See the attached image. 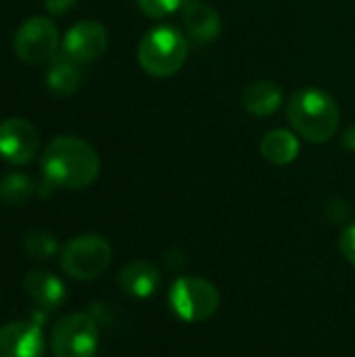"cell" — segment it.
Returning a JSON list of instances; mask_svg holds the SVG:
<instances>
[{"mask_svg": "<svg viewBox=\"0 0 355 357\" xmlns=\"http://www.w3.org/2000/svg\"><path fill=\"white\" fill-rule=\"evenodd\" d=\"M44 182L52 188L82 190L94 184L100 174V157L92 144L77 136H56L44 149L42 161Z\"/></svg>", "mask_w": 355, "mask_h": 357, "instance_id": "6da1fadb", "label": "cell"}, {"mask_svg": "<svg viewBox=\"0 0 355 357\" xmlns=\"http://www.w3.org/2000/svg\"><path fill=\"white\" fill-rule=\"evenodd\" d=\"M287 115L293 130L312 144L328 142L339 128V105L320 88L297 90L287 105Z\"/></svg>", "mask_w": 355, "mask_h": 357, "instance_id": "7a4b0ae2", "label": "cell"}, {"mask_svg": "<svg viewBox=\"0 0 355 357\" xmlns=\"http://www.w3.org/2000/svg\"><path fill=\"white\" fill-rule=\"evenodd\" d=\"M188 56V42L172 25L149 29L138 44V63L153 77L176 75Z\"/></svg>", "mask_w": 355, "mask_h": 357, "instance_id": "3957f363", "label": "cell"}, {"mask_svg": "<svg viewBox=\"0 0 355 357\" xmlns=\"http://www.w3.org/2000/svg\"><path fill=\"white\" fill-rule=\"evenodd\" d=\"M111 245L98 234H80L61 249V268L73 280H94L111 264Z\"/></svg>", "mask_w": 355, "mask_h": 357, "instance_id": "277c9868", "label": "cell"}, {"mask_svg": "<svg viewBox=\"0 0 355 357\" xmlns=\"http://www.w3.org/2000/svg\"><path fill=\"white\" fill-rule=\"evenodd\" d=\"M167 301L174 314L186 322H205L220 310L218 289L209 280L197 276L178 278Z\"/></svg>", "mask_w": 355, "mask_h": 357, "instance_id": "5b68a950", "label": "cell"}, {"mask_svg": "<svg viewBox=\"0 0 355 357\" xmlns=\"http://www.w3.org/2000/svg\"><path fill=\"white\" fill-rule=\"evenodd\" d=\"M50 347L54 357H94L98 349V326L88 314H69L52 328Z\"/></svg>", "mask_w": 355, "mask_h": 357, "instance_id": "8992f818", "label": "cell"}, {"mask_svg": "<svg viewBox=\"0 0 355 357\" xmlns=\"http://www.w3.org/2000/svg\"><path fill=\"white\" fill-rule=\"evenodd\" d=\"M13 48L23 63L42 65L50 61L59 48V29L48 17H29L19 25Z\"/></svg>", "mask_w": 355, "mask_h": 357, "instance_id": "52a82bcc", "label": "cell"}, {"mask_svg": "<svg viewBox=\"0 0 355 357\" xmlns=\"http://www.w3.org/2000/svg\"><path fill=\"white\" fill-rule=\"evenodd\" d=\"M40 151V134L38 130L21 119L8 117L0 121V157L10 165L29 163Z\"/></svg>", "mask_w": 355, "mask_h": 357, "instance_id": "ba28073f", "label": "cell"}, {"mask_svg": "<svg viewBox=\"0 0 355 357\" xmlns=\"http://www.w3.org/2000/svg\"><path fill=\"white\" fill-rule=\"evenodd\" d=\"M109 46L107 27L98 21L86 19L71 25L63 38V52L75 63H90L98 59Z\"/></svg>", "mask_w": 355, "mask_h": 357, "instance_id": "9c48e42d", "label": "cell"}, {"mask_svg": "<svg viewBox=\"0 0 355 357\" xmlns=\"http://www.w3.org/2000/svg\"><path fill=\"white\" fill-rule=\"evenodd\" d=\"M46 341L36 322H8L0 326V357H42Z\"/></svg>", "mask_w": 355, "mask_h": 357, "instance_id": "30bf717a", "label": "cell"}, {"mask_svg": "<svg viewBox=\"0 0 355 357\" xmlns=\"http://www.w3.org/2000/svg\"><path fill=\"white\" fill-rule=\"evenodd\" d=\"M23 289L33 305L42 312H54L65 303L67 291L61 278L46 270H31L23 278Z\"/></svg>", "mask_w": 355, "mask_h": 357, "instance_id": "8fae6325", "label": "cell"}, {"mask_svg": "<svg viewBox=\"0 0 355 357\" xmlns=\"http://www.w3.org/2000/svg\"><path fill=\"white\" fill-rule=\"evenodd\" d=\"M184 6V25L190 38L197 42H211L222 31L220 13L209 6L205 0H182Z\"/></svg>", "mask_w": 355, "mask_h": 357, "instance_id": "7c38bea8", "label": "cell"}, {"mask_svg": "<svg viewBox=\"0 0 355 357\" xmlns=\"http://www.w3.org/2000/svg\"><path fill=\"white\" fill-rule=\"evenodd\" d=\"M119 287L126 295L136 299H146L155 295L161 287L159 270L149 261H130L119 272Z\"/></svg>", "mask_w": 355, "mask_h": 357, "instance_id": "4fadbf2b", "label": "cell"}, {"mask_svg": "<svg viewBox=\"0 0 355 357\" xmlns=\"http://www.w3.org/2000/svg\"><path fill=\"white\" fill-rule=\"evenodd\" d=\"M282 105V90L276 82L257 79L251 82L243 92V107L253 117H268Z\"/></svg>", "mask_w": 355, "mask_h": 357, "instance_id": "5bb4252c", "label": "cell"}, {"mask_svg": "<svg viewBox=\"0 0 355 357\" xmlns=\"http://www.w3.org/2000/svg\"><path fill=\"white\" fill-rule=\"evenodd\" d=\"M259 151L272 165L282 167V165H289L297 159L299 138L289 130H272L262 138Z\"/></svg>", "mask_w": 355, "mask_h": 357, "instance_id": "9a60e30c", "label": "cell"}, {"mask_svg": "<svg viewBox=\"0 0 355 357\" xmlns=\"http://www.w3.org/2000/svg\"><path fill=\"white\" fill-rule=\"evenodd\" d=\"M82 84V69L80 63H75L73 59L65 56H56L50 67L46 69V86L50 92L59 94V96H69L73 94Z\"/></svg>", "mask_w": 355, "mask_h": 357, "instance_id": "2e32d148", "label": "cell"}, {"mask_svg": "<svg viewBox=\"0 0 355 357\" xmlns=\"http://www.w3.org/2000/svg\"><path fill=\"white\" fill-rule=\"evenodd\" d=\"M36 192H38L36 182L25 174L13 172V174H6L0 178V201L4 205L19 207L23 203H27Z\"/></svg>", "mask_w": 355, "mask_h": 357, "instance_id": "e0dca14e", "label": "cell"}, {"mask_svg": "<svg viewBox=\"0 0 355 357\" xmlns=\"http://www.w3.org/2000/svg\"><path fill=\"white\" fill-rule=\"evenodd\" d=\"M23 249L33 261H48L59 251V245L48 230H31L23 241Z\"/></svg>", "mask_w": 355, "mask_h": 357, "instance_id": "ac0fdd59", "label": "cell"}, {"mask_svg": "<svg viewBox=\"0 0 355 357\" xmlns=\"http://www.w3.org/2000/svg\"><path fill=\"white\" fill-rule=\"evenodd\" d=\"M140 10L151 19H163L182 6V0H136Z\"/></svg>", "mask_w": 355, "mask_h": 357, "instance_id": "d6986e66", "label": "cell"}, {"mask_svg": "<svg viewBox=\"0 0 355 357\" xmlns=\"http://www.w3.org/2000/svg\"><path fill=\"white\" fill-rule=\"evenodd\" d=\"M339 249H341L343 257L355 266V222L343 230V234L339 238Z\"/></svg>", "mask_w": 355, "mask_h": 357, "instance_id": "ffe728a7", "label": "cell"}, {"mask_svg": "<svg viewBox=\"0 0 355 357\" xmlns=\"http://www.w3.org/2000/svg\"><path fill=\"white\" fill-rule=\"evenodd\" d=\"M42 2L50 15H65L75 6L77 0H42Z\"/></svg>", "mask_w": 355, "mask_h": 357, "instance_id": "44dd1931", "label": "cell"}, {"mask_svg": "<svg viewBox=\"0 0 355 357\" xmlns=\"http://www.w3.org/2000/svg\"><path fill=\"white\" fill-rule=\"evenodd\" d=\"M343 149L349 151V153H355V126H352L345 134H343V140H341Z\"/></svg>", "mask_w": 355, "mask_h": 357, "instance_id": "7402d4cb", "label": "cell"}]
</instances>
